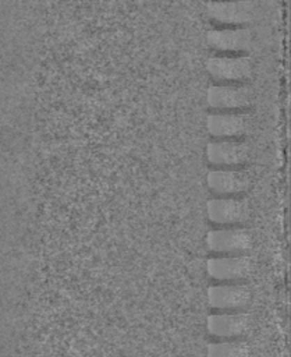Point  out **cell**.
Here are the masks:
<instances>
[{"label": "cell", "instance_id": "1", "mask_svg": "<svg viewBox=\"0 0 291 357\" xmlns=\"http://www.w3.org/2000/svg\"><path fill=\"white\" fill-rule=\"evenodd\" d=\"M206 105L210 112L245 113L255 105V93L248 84L219 85L213 84L206 92Z\"/></svg>", "mask_w": 291, "mask_h": 357}, {"label": "cell", "instance_id": "2", "mask_svg": "<svg viewBox=\"0 0 291 357\" xmlns=\"http://www.w3.org/2000/svg\"><path fill=\"white\" fill-rule=\"evenodd\" d=\"M206 70L214 84L242 85L253 75V63L249 56L216 54L207 59Z\"/></svg>", "mask_w": 291, "mask_h": 357}, {"label": "cell", "instance_id": "3", "mask_svg": "<svg viewBox=\"0 0 291 357\" xmlns=\"http://www.w3.org/2000/svg\"><path fill=\"white\" fill-rule=\"evenodd\" d=\"M205 243L213 255H248L253 245V237L245 226L214 227L207 231Z\"/></svg>", "mask_w": 291, "mask_h": 357}, {"label": "cell", "instance_id": "4", "mask_svg": "<svg viewBox=\"0 0 291 357\" xmlns=\"http://www.w3.org/2000/svg\"><path fill=\"white\" fill-rule=\"evenodd\" d=\"M206 216L214 227H239L248 222L251 208L242 197H214L206 204Z\"/></svg>", "mask_w": 291, "mask_h": 357}, {"label": "cell", "instance_id": "5", "mask_svg": "<svg viewBox=\"0 0 291 357\" xmlns=\"http://www.w3.org/2000/svg\"><path fill=\"white\" fill-rule=\"evenodd\" d=\"M212 169H242L251 160V149L244 141L212 139L205 149Z\"/></svg>", "mask_w": 291, "mask_h": 357}, {"label": "cell", "instance_id": "6", "mask_svg": "<svg viewBox=\"0 0 291 357\" xmlns=\"http://www.w3.org/2000/svg\"><path fill=\"white\" fill-rule=\"evenodd\" d=\"M206 40L217 54L246 56L253 46V33L249 26L213 28L207 32Z\"/></svg>", "mask_w": 291, "mask_h": 357}, {"label": "cell", "instance_id": "7", "mask_svg": "<svg viewBox=\"0 0 291 357\" xmlns=\"http://www.w3.org/2000/svg\"><path fill=\"white\" fill-rule=\"evenodd\" d=\"M256 6L252 1H223L206 3L205 13L216 28L248 26L255 17Z\"/></svg>", "mask_w": 291, "mask_h": 357}, {"label": "cell", "instance_id": "8", "mask_svg": "<svg viewBox=\"0 0 291 357\" xmlns=\"http://www.w3.org/2000/svg\"><path fill=\"white\" fill-rule=\"evenodd\" d=\"M252 268L249 255H213L206 261V273L217 283H244Z\"/></svg>", "mask_w": 291, "mask_h": 357}, {"label": "cell", "instance_id": "9", "mask_svg": "<svg viewBox=\"0 0 291 357\" xmlns=\"http://www.w3.org/2000/svg\"><path fill=\"white\" fill-rule=\"evenodd\" d=\"M252 293L245 283H216L207 289L209 305L219 312L245 311Z\"/></svg>", "mask_w": 291, "mask_h": 357}, {"label": "cell", "instance_id": "10", "mask_svg": "<svg viewBox=\"0 0 291 357\" xmlns=\"http://www.w3.org/2000/svg\"><path fill=\"white\" fill-rule=\"evenodd\" d=\"M206 128L213 139L242 141L251 130V119L246 113L210 112L206 117Z\"/></svg>", "mask_w": 291, "mask_h": 357}, {"label": "cell", "instance_id": "11", "mask_svg": "<svg viewBox=\"0 0 291 357\" xmlns=\"http://www.w3.org/2000/svg\"><path fill=\"white\" fill-rule=\"evenodd\" d=\"M206 184L214 197H242L251 187V177L244 169H210Z\"/></svg>", "mask_w": 291, "mask_h": 357}, {"label": "cell", "instance_id": "12", "mask_svg": "<svg viewBox=\"0 0 291 357\" xmlns=\"http://www.w3.org/2000/svg\"><path fill=\"white\" fill-rule=\"evenodd\" d=\"M252 324V318L245 311L214 312L207 317V332L221 340H237L244 336Z\"/></svg>", "mask_w": 291, "mask_h": 357}, {"label": "cell", "instance_id": "13", "mask_svg": "<svg viewBox=\"0 0 291 357\" xmlns=\"http://www.w3.org/2000/svg\"><path fill=\"white\" fill-rule=\"evenodd\" d=\"M207 357H251V347L242 340H220L209 343Z\"/></svg>", "mask_w": 291, "mask_h": 357}]
</instances>
